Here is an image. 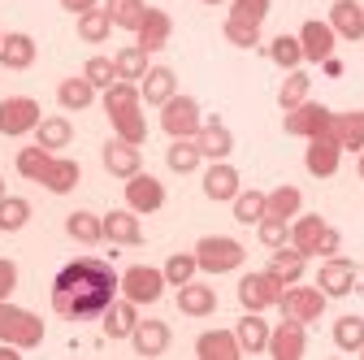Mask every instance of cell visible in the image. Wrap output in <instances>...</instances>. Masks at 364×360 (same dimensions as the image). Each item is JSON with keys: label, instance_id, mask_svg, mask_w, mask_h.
I'll use <instances>...</instances> for the list:
<instances>
[{"label": "cell", "instance_id": "45", "mask_svg": "<svg viewBox=\"0 0 364 360\" xmlns=\"http://www.w3.org/2000/svg\"><path fill=\"white\" fill-rule=\"evenodd\" d=\"M26 221H31V204L22 196H5V200H0V231H5V235L22 231Z\"/></svg>", "mask_w": 364, "mask_h": 360}, {"label": "cell", "instance_id": "31", "mask_svg": "<svg viewBox=\"0 0 364 360\" xmlns=\"http://www.w3.org/2000/svg\"><path fill=\"white\" fill-rule=\"evenodd\" d=\"M35 144L48 148V152H61L65 144H74V126H70V117H43V122L35 126Z\"/></svg>", "mask_w": 364, "mask_h": 360}, {"label": "cell", "instance_id": "14", "mask_svg": "<svg viewBox=\"0 0 364 360\" xmlns=\"http://www.w3.org/2000/svg\"><path fill=\"white\" fill-rule=\"evenodd\" d=\"M169 35H173V18H169L165 9H152V5H148L139 31H134V43H139V48L152 57V53H161L165 43H169Z\"/></svg>", "mask_w": 364, "mask_h": 360}, {"label": "cell", "instance_id": "4", "mask_svg": "<svg viewBox=\"0 0 364 360\" xmlns=\"http://www.w3.org/2000/svg\"><path fill=\"white\" fill-rule=\"evenodd\" d=\"M247 260V248L230 235H204L196 243V265L204 269V274H230V269H239Z\"/></svg>", "mask_w": 364, "mask_h": 360}, {"label": "cell", "instance_id": "7", "mask_svg": "<svg viewBox=\"0 0 364 360\" xmlns=\"http://www.w3.org/2000/svg\"><path fill=\"white\" fill-rule=\"evenodd\" d=\"M326 291L321 287H304V282H291V287H282V295H278V308H282V317H295V322H316L326 312Z\"/></svg>", "mask_w": 364, "mask_h": 360}, {"label": "cell", "instance_id": "57", "mask_svg": "<svg viewBox=\"0 0 364 360\" xmlns=\"http://www.w3.org/2000/svg\"><path fill=\"white\" fill-rule=\"evenodd\" d=\"M355 174L364 178V152H355Z\"/></svg>", "mask_w": 364, "mask_h": 360}, {"label": "cell", "instance_id": "17", "mask_svg": "<svg viewBox=\"0 0 364 360\" xmlns=\"http://www.w3.org/2000/svg\"><path fill=\"white\" fill-rule=\"evenodd\" d=\"M299 48H304V61H316L321 65L326 57H334V31H330V22H304L299 26Z\"/></svg>", "mask_w": 364, "mask_h": 360}, {"label": "cell", "instance_id": "3", "mask_svg": "<svg viewBox=\"0 0 364 360\" xmlns=\"http://www.w3.org/2000/svg\"><path fill=\"white\" fill-rule=\"evenodd\" d=\"M0 343H14L22 351L43 343V317H35L31 308H18L9 300H0Z\"/></svg>", "mask_w": 364, "mask_h": 360}, {"label": "cell", "instance_id": "53", "mask_svg": "<svg viewBox=\"0 0 364 360\" xmlns=\"http://www.w3.org/2000/svg\"><path fill=\"white\" fill-rule=\"evenodd\" d=\"M338 248H343V235H338L334 226H326V231H321V243H316V256H321V260H326V256H338Z\"/></svg>", "mask_w": 364, "mask_h": 360}, {"label": "cell", "instance_id": "32", "mask_svg": "<svg viewBox=\"0 0 364 360\" xmlns=\"http://www.w3.org/2000/svg\"><path fill=\"white\" fill-rule=\"evenodd\" d=\"M269 274L278 278L282 287L299 282V278H304V252H295L291 243H287V248H273V260H269Z\"/></svg>", "mask_w": 364, "mask_h": 360}, {"label": "cell", "instance_id": "59", "mask_svg": "<svg viewBox=\"0 0 364 360\" xmlns=\"http://www.w3.org/2000/svg\"><path fill=\"white\" fill-rule=\"evenodd\" d=\"M204 5H221V0H204Z\"/></svg>", "mask_w": 364, "mask_h": 360}, {"label": "cell", "instance_id": "60", "mask_svg": "<svg viewBox=\"0 0 364 360\" xmlns=\"http://www.w3.org/2000/svg\"><path fill=\"white\" fill-rule=\"evenodd\" d=\"M355 356H360V360H364V347H360V351H355Z\"/></svg>", "mask_w": 364, "mask_h": 360}, {"label": "cell", "instance_id": "49", "mask_svg": "<svg viewBox=\"0 0 364 360\" xmlns=\"http://www.w3.org/2000/svg\"><path fill=\"white\" fill-rule=\"evenodd\" d=\"M82 78L96 87V92H109V87L117 83V65H113L109 57H91V61L82 65Z\"/></svg>", "mask_w": 364, "mask_h": 360}, {"label": "cell", "instance_id": "55", "mask_svg": "<svg viewBox=\"0 0 364 360\" xmlns=\"http://www.w3.org/2000/svg\"><path fill=\"white\" fill-rule=\"evenodd\" d=\"M321 65H326V74H330V78H343V61H338V57H326Z\"/></svg>", "mask_w": 364, "mask_h": 360}, {"label": "cell", "instance_id": "27", "mask_svg": "<svg viewBox=\"0 0 364 360\" xmlns=\"http://www.w3.org/2000/svg\"><path fill=\"white\" fill-rule=\"evenodd\" d=\"M139 96L148 100V105H165L169 96H178V74L169 70V65H152L148 74H144V87H139Z\"/></svg>", "mask_w": 364, "mask_h": 360}, {"label": "cell", "instance_id": "54", "mask_svg": "<svg viewBox=\"0 0 364 360\" xmlns=\"http://www.w3.org/2000/svg\"><path fill=\"white\" fill-rule=\"evenodd\" d=\"M100 0H61V9L65 14H87V9H96Z\"/></svg>", "mask_w": 364, "mask_h": 360}, {"label": "cell", "instance_id": "16", "mask_svg": "<svg viewBox=\"0 0 364 360\" xmlns=\"http://www.w3.org/2000/svg\"><path fill=\"white\" fill-rule=\"evenodd\" d=\"M338 161H343V144L338 139H308L304 165H308L312 178H334L338 174Z\"/></svg>", "mask_w": 364, "mask_h": 360}, {"label": "cell", "instance_id": "58", "mask_svg": "<svg viewBox=\"0 0 364 360\" xmlns=\"http://www.w3.org/2000/svg\"><path fill=\"white\" fill-rule=\"evenodd\" d=\"M5 196H9V191H5V178H0V200H5Z\"/></svg>", "mask_w": 364, "mask_h": 360}, {"label": "cell", "instance_id": "37", "mask_svg": "<svg viewBox=\"0 0 364 360\" xmlns=\"http://www.w3.org/2000/svg\"><path fill=\"white\" fill-rule=\"evenodd\" d=\"M239 347H243V356L247 351H264L269 347V326H264V317L260 312H247V317H239Z\"/></svg>", "mask_w": 364, "mask_h": 360}, {"label": "cell", "instance_id": "42", "mask_svg": "<svg viewBox=\"0 0 364 360\" xmlns=\"http://www.w3.org/2000/svg\"><path fill=\"white\" fill-rule=\"evenodd\" d=\"M221 35L235 43V48H243V53H252V48H260V26L256 22H243V18H225V26H221Z\"/></svg>", "mask_w": 364, "mask_h": 360}, {"label": "cell", "instance_id": "24", "mask_svg": "<svg viewBox=\"0 0 364 360\" xmlns=\"http://www.w3.org/2000/svg\"><path fill=\"white\" fill-rule=\"evenodd\" d=\"M217 308V291L208 282H182L178 287V312H187V317H208V312Z\"/></svg>", "mask_w": 364, "mask_h": 360}, {"label": "cell", "instance_id": "19", "mask_svg": "<svg viewBox=\"0 0 364 360\" xmlns=\"http://www.w3.org/2000/svg\"><path fill=\"white\" fill-rule=\"evenodd\" d=\"M204 196L217 200V204L235 200V196H239V169L225 165V161H213V165L204 169Z\"/></svg>", "mask_w": 364, "mask_h": 360}, {"label": "cell", "instance_id": "36", "mask_svg": "<svg viewBox=\"0 0 364 360\" xmlns=\"http://www.w3.org/2000/svg\"><path fill=\"white\" fill-rule=\"evenodd\" d=\"M299 208H304L299 187H278V191H269V196H264V213H269V217L295 221V217H299Z\"/></svg>", "mask_w": 364, "mask_h": 360}, {"label": "cell", "instance_id": "15", "mask_svg": "<svg viewBox=\"0 0 364 360\" xmlns=\"http://www.w3.org/2000/svg\"><path fill=\"white\" fill-rule=\"evenodd\" d=\"M316 282H321V291L334 295V300L351 295V291H355V260L326 256V265H321V274H316Z\"/></svg>", "mask_w": 364, "mask_h": 360}, {"label": "cell", "instance_id": "10", "mask_svg": "<svg viewBox=\"0 0 364 360\" xmlns=\"http://www.w3.org/2000/svg\"><path fill=\"white\" fill-rule=\"evenodd\" d=\"M278 295H282V282L269 274H243V282H239V304L247 308V312H264V308H278Z\"/></svg>", "mask_w": 364, "mask_h": 360}, {"label": "cell", "instance_id": "35", "mask_svg": "<svg viewBox=\"0 0 364 360\" xmlns=\"http://www.w3.org/2000/svg\"><path fill=\"white\" fill-rule=\"evenodd\" d=\"M57 100H61V109H91V100H96V87H91L82 74H74V78H61V87H57Z\"/></svg>", "mask_w": 364, "mask_h": 360}, {"label": "cell", "instance_id": "39", "mask_svg": "<svg viewBox=\"0 0 364 360\" xmlns=\"http://www.w3.org/2000/svg\"><path fill=\"white\" fill-rule=\"evenodd\" d=\"M105 9H109V22L122 26V31H139V22H144V14H148L144 0H109Z\"/></svg>", "mask_w": 364, "mask_h": 360}, {"label": "cell", "instance_id": "30", "mask_svg": "<svg viewBox=\"0 0 364 360\" xmlns=\"http://www.w3.org/2000/svg\"><path fill=\"white\" fill-rule=\"evenodd\" d=\"M65 235H70L74 243L91 248V243H100V239H105V221H100L96 213L78 208V213H70V217H65Z\"/></svg>", "mask_w": 364, "mask_h": 360}, {"label": "cell", "instance_id": "34", "mask_svg": "<svg viewBox=\"0 0 364 360\" xmlns=\"http://www.w3.org/2000/svg\"><path fill=\"white\" fill-rule=\"evenodd\" d=\"M200 161H204V152H200L196 139H173V144L165 148V165H169L173 174H196Z\"/></svg>", "mask_w": 364, "mask_h": 360}, {"label": "cell", "instance_id": "5", "mask_svg": "<svg viewBox=\"0 0 364 360\" xmlns=\"http://www.w3.org/2000/svg\"><path fill=\"white\" fill-rule=\"evenodd\" d=\"M282 130L295 139H334V113L316 100H304L299 109H287Z\"/></svg>", "mask_w": 364, "mask_h": 360}, {"label": "cell", "instance_id": "29", "mask_svg": "<svg viewBox=\"0 0 364 360\" xmlns=\"http://www.w3.org/2000/svg\"><path fill=\"white\" fill-rule=\"evenodd\" d=\"M334 139L343 144V152H364V109L334 113Z\"/></svg>", "mask_w": 364, "mask_h": 360}, {"label": "cell", "instance_id": "11", "mask_svg": "<svg viewBox=\"0 0 364 360\" xmlns=\"http://www.w3.org/2000/svg\"><path fill=\"white\" fill-rule=\"evenodd\" d=\"M273 360H299L308 351V334H304V322L287 317L278 330H269V347H264Z\"/></svg>", "mask_w": 364, "mask_h": 360}, {"label": "cell", "instance_id": "33", "mask_svg": "<svg viewBox=\"0 0 364 360\" xmlns=\"http://www.w3.org/2000/svg\"><path fill=\"white\" fill-rule=\"evenodd\" d=\"M14 165H18V174H22V178H35V183H43V178H48V174H53V165H57V157H53L48 148H39V144H35V148H22Z\"/></svg>", "mask_w": 364, "mask_h": 360}, {"label": "cell", "instance_id": "6", "mask_svg": "<svg viewBox=\"0 0 364 360\" xmlns=\"http://www.w3.org/2000/svg\"><path fill=\"white\" fill-rule=\"evenodd\" d=\"M200 126H204V113H200L196 96H182L178 92V96H169L161 105V130L169 134V139H196Z\"/></svg>", "mask_w": 364, "mask_h": 360}, {"label": "cell", "instance_id": "28", "mask_svg": "<svg viewBox=\"0 0 364 360\" xmlns=\"http://www.w3.org/2000/svg\"><path fill=\"white\" fill-rule=\"evenodd\" d=\"M321 231H326V217H316V213H299V217L291 221V248H295V252H304V256H316Z\"/></svg>", "mask_w": 364, "mask_h": 360}, {"label": "cell", "instance_id": "9", "mask_svg": "<svg viewBox=\"0 0 364 360\" xmlns=\"http://www.w3.org/2000/svg\"><path fill=\"white\" fill-rule=\"evenodd\" d=\"M161 291H165V274H161V269H152V265H130L126 269V278H122V295L126 300H134L144 308V304H156Z\"/></svg>", "mask_w": 364, "mask_h": 360}, {"label": "cell", "instance_id": "48", "mask_svg": "<svg viewBox=\"0 0 364 360\" xmlns=\"http://www.w3.org/2000/svg\"><path fill=\"white\" fill-rule=\"evenodd\" d=\"M78 161H57L53 165V174L48 178H43V187H48V191H57V196H65V191H74L78 187Z\"/></svg>", "mask_w": 364, "mask_h": 360}, {"label": "cell", "instance_id": "12", "mask_svg": "<svg viewBox=\"0 0 364 360\" xmlns=\"http://www.w3.org/2000/svg\"><path fill=\"white\" fill-rule=\"evenodd\" d=\"M165 204V187H161V178H152V174H134V178H126V208H134V213H156Z\"/></svg>", "mask_w": 364, "mask_h": 360}, {"label": "cell", "instance_id": "26", "mask_svg": "<svg viewBox=\"0 0 364 360\" xmlns=\"http://www.w3.org/2000/svg\"><path fill=\"white\" fill-rule=\"evenodd\" d=\"M330 31L343 39H364V5L360 0H338L330 5Z\"/></svg>", "mask_w": 364, "mask_h": 360}, {"label": "cell", "instance_id": "43", "mask_svg": "<svg viewBox=\"0 0 364 360\" xmlns=\"http://www.w3.org/2000/svg\"><path fill=\"white\" fill-rule=\"evenodd\" d=\"M256 239H260V248H287V243H291V221L264 213V217L256 221Z\"/></svg>", "mask_w": 364, "mask_h": 360}, {"label": "cell", "instance_id": "2", "mask_svg": "<svg viewBox=\"0 0 364 360\" xmlns=\"http://www.w3.org/2000/svg\"><path fill=\"white\" fill-rule=\"evenodd\" d=\"M105 96V113H109V122H113V130H117V139H126V144H134L139 148L144 139H148V117H144V109H139V87L134 83H126V78H117L109 92H100Z\"/></svg>", "mask_w": 364, "mask_h": 360}, {"label": "cell", "instance_id": "23", "mask_svg": "<svg viewBox=\"0 0 364 360\" xmlns=\"http://www.w3.org/2000/svg\"><path fill=\"white\" fill-rule=\"evenodd\" d=\"M35 57H39V48H35V39L26 31H14V35H5V43H0V65L5 70H31Z\"/></svg>", "mask_w": 364, "mask_h": 360}, {"label": "cell", "instance_id": "40", "mask_svg": "<svg viewBox=\"0 0 364 360\" xmlns=\"http://www.w3.org/2000/svg\"><path fill=\"white\" fill-rule=\"evenodd\" d=\"M269 61L282 65V70H299V61H304L299 35H273V43H269Z\"/></svg>", "mask_w": 364, "mask_h": 360}, {"label": "cell", "instance_id": "50", "mask_svg": "<svg viewBox=\"0 0 364 360\" xmlns=\"http://www.w3.org/2000/svg\"><path fill=\"white\" fill-rule=\"evenodd\" d=\"M235 217L247 221V226H256V221L264 217V191H239L235 196Z\"/></svg>", "mask_w": 364, "mask_h": 360}, {"label": "cell", "instance_id": "1", "mask_svg": "<svg viewBox=\"0 0 364 360\" xmlns=\"http://www.w3.org/2000/svg\"><path fill=\"white\" fill-rule=\"evenodd\" d=\"M122 278L105 260H70L61 274L53 278V312L65 322H87V317H105V308L117 300Z\"/></svg>", "mask_w": 364, "mask_h": 360}, {"label": "cell", "instance_id": "52", "mask_svg": "<svg viewBox=\"0 0 364 360\" xmlns=\"http://www.w3.org/2000/svg\"><path fill=\"white\" fill-rule=\"evenodd\" d=\"M14 287H18V265L9 256H0V300H9Z\"/></svg>", "mask_w": 364, "mask_h": 360}, {"label": "cell", "instance_id": "21", "mask_svg": "<svg viewBox=\"0 0 364 360\" xmlns=\"http://www.w3.org/2000/svg\"><path fill=\"white\" fill-rule=\"evenodd\" d=\"M196 356L200 360H239L243 347H239V334L235 330H208L196 339Z\"/></svg>", "mask_w": 364, "mask_h": 360}, {"label": "cell", "instance_id": "25", "mask_svg": "<svg viewBox=\"0 0 364 360\" xmlns=\"http://www.w3.org/2000/svg\"><path fill=\"white\" fill-rule=\"evenodd\" d=\"M134 351H144V356H161V351H169V343H173V334H169V326L161 322V317H144L139 326H134Z\"/></svg>", "mask_w": 364, "mask_h": 360}, {"label": "cell", "instance_id": "18", "mask_svg": "<svg viewBox=\"0 0 364 360\" xmlns=\"http://www.w3.org/2000/svg\"><path fill=\"white\" fill-rule=\"evenodd\" d=\"M196 144H200V152L208 161H225V157H230V148H235V134H230V126H225L221 117H204Z\"/></svg>", "mask_w": 364, "mask_h": 360}, {"label": "cell", "instance_id": "56", "mask_svg": "<svg viewBox=\"0 0 364 360\" xmlns=\"http://www.w3.org/2000/svg\"><path fill=\"white\" fill-rule=\"evenodd\" d=\"M22 356V347H14V343H0V360H18Z\"/></svg>", "mask_w": 364, "mask_h": 360}, {"label": "cell", "instance_id": "44", "mask_svg": "<svg viewBox=\"0 0 364 360\" xmlns=\"http://www.w3.org/2000/svg\"><path fill=\"white\" fill-rule=\"evenodd\" d=\"M308 92H312V78L299 74V70H291L287 83L278 87V105H282V109H299V105L308 100Z\"/></svg>", "mask_w": 364, "mask_h": 360}, {"label": "cell", "instance_id": "20", "mask_svg": "<svg viewBox=\"0 0 364 360\" xmlns=\"http://www.w3.org/2000/svg\"><path fill=\"white\" fill-rule=\"evenodd\" d=\"M134 326H139V304L134 300L122 295V300H113L105 308V339H130Z\"/></svg>", "mask_w": 364, "mask_h": 360}, {"label": "cell", "instance_id": "8", "mask_svg": "<svg viewBox=\"0 0 364 360\" xmlns=\"http://www.w3.org/2000/svg\"><path fill=\"white\" fill-rule=\"evenodd\" d=\"M39 105L31 96H9L0 100V134H9V139H22V134H31L39 126Z\"/></svg>", "mask_w": 364, "mask_h": 360}, {"label": "cell", "instance_id": "13", "mask_svg": "<svg viewBox=\"0 0 364 360\" xmlns=\"http://www.w3.org/2000/svg\"><path fill=\"white\" fill-rule=\"evenodd\" d=\"M105 221V239L117 248H139L144 243V226H139V213L134 208H113L100 217Z\"/></svg>", "mask_w": 364, "mask_h": 360}, {"label": "cell", "instance_id": "47", "mask_svg": "<svg viewBox=\"0 0 364 360\" xmlns=\"http://www.w3.org/2000/svg\"><path fill=\"white\" fill-rule=\"evenodd\" d=\"M196 252H173L169 260H165V269H161V274H165V282H173V287H182V282H191L196 278Z\"/></svg>", "mask_w": 364, "mask_h": 360}, {"label": "cell", "instance_id": "41", "mask_svg": "<svg viewBox=\"0 0 364 360\" xmlns=\"http://www.w3.org/2000/svg\"><path fill=\"white\" fill-rule=\"evenodd\" d=\"M109 31H113V22H109V9H105V5H96V9L78 14V39L100 43V39H109Z\"/></svg>", "mask_w": 364, "mask_h": 360}, {"label": "cell", "instance_id": "51", "mask_svg": "<svg viewBox=\"0 0 364 360\" xmlns=\"http://www.w3.org/2000/svg\"><path fill=\"white\" fill-rule=\"evenodd\" d=\"M230 18H243V22H264L269 18V0H235L230 5Z\"/></svg>", "mask_w": 364, "mask_h": 360}, {"label": "cell", "instance_id": "46", "mask_svg": "<svg viewBox=\"0 0 364 360\" xmlns=\"http://www.w3.org/2000/svg\"><path fill=\"white\" fill-rule=\"evenodd\" d=\"M334 347L338 351H360L364 347V317H338L334 322Z\"/></svg>", "mask_w": 364, "mask_h": 360}, {"label": "cell", "instance_id": "22", "mask_svg": "<svg viewBox=\"0 0 364 360\" xmlns=\"http://www.w3.org/2000/svg\"><path fill=\"white\" fill-rule=\"evenodd\" d=\"M105 169L113 174V178H134L144 169V157H139V148L134 144H126V139H113V144H105Z\"/></svg>", "mask_w": 364, "mask_h": 360}, {"label": "cell", "instance_id": "61", "mask_svg": "<svg viewBox=\"0 0 364 360\" xmlns=\"http://www.w3.org/2000/svg\"><path fill=\"white\" fill-rule=\"evenodd\" d=\"M0 43H5V31H0Z\"/></svg>", "mask_w": 364, "mask_h": 360}, {"label": "cell", "instance_id": "38", "mask_svg": "<svg viewBox=\"0 0 364 360\" xmlns=\"http://www.w3.org/2000/svg\"><path fill=\"white\" fill-rule=\"evenodd\" d=\"M113 65H117V78H126V83L144 78V74L152 70V61H148V53L139 48V43H130V48H122V53L113 57Z\"/></svg>", "mask_w": 364, "mask_h": 360}]
</instances>
